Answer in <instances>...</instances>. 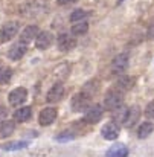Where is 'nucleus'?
<instances>
[{"label": "nucleus", "instance_id": "f257e3e1", "mask_svg": "<svg viewBox=\"0 0 154 157\" xmlns=\"http://www.w3.org/2000/svg\"><path fill=\"white\" fill-rule=\"evenodd\" d=\"M90 107V95L86 93V92H81V93H76L72 101H70V108L73 111H84Z\"/></svg>", "mask_w": 154, "mask_h": 157}, {"label": "nucleus", "instance_id": "f03ea898", "mask_svg": "<svg viewBox=\"0 0 154 157\" xmlns=\"http://www.w3.org/2000/svg\"><path fill=\"white\" fill-rule=\"evenodd\" d=\"M18 29H20V25L17 21H9V23H5L0 29V43H6L9 41L11 38H14L17 34H18Z\"/></svg>", "mask_w": 154, "mask_h": 157}, {"label": "nucleus", "instance_id": "7ed1b4c3", "mask_svg": "<svg viewBox=\"0 0 154 157\" xmlns=\"http://www.w3.org/2000/svg\"><path fill=\"white\" fill-rule=\"evenodd\" d=\"M8 99H9V104L12 107H18V105H21L28 99V90L25 87H17V89H14L9 93Z\"/></svg>", "mask_w": 154, "mask_h": 157}, {"label": "nucleus", "instance_id": "20e7f679", "mask_svg": "<svg viewBox=\"0 0 154 157\" xmlns=\"http://www.w3.org/2000/svg\"><path fill=\"white\" fill-rule=\"evenodd\" d=\"M127 67H128V55L127 53H119L111 61V72L116 73V75L124 73L127 70Z\"/></svg>", "mask_w": 154, "mask_h": 157}, {"label": "nucleus", "instance_id": "39448f33", "mask_svg": "<svg viewBox=\"0 0 154 157\" xmlns=\"http://www.w3.org/2000/svg\"><path fill=\"white\" fill-rule=\"evenodd\" d=\"M104 114V110L102 107L99 104L96 105H90L87 110H86V114H84V119L89 122V124H96L98 121H101Z\"/></svg>", "mask_w": 154, "mask_h": 157}, {"label": "nucleus", "instance_id": "423d86ee", "mask_svg": "<svg viewBox=\"0 0 154 157\" xmlns=\"http://www.w3.org/2000/svg\"><path fill=\"white\" fill-rule=\"evenodd\" d=\"M55 119H56V110L53 107H46L40 111V116H38L40 125H43V127L51 125V124L55 122Z\"/></svg>", "mask_w": 154, "mask_h": 157}, {"label": "nucleus", "instance_id": "0eeeda50", "mask_svg": "<svg viewBox=\"0 0 154 157\" xmlns=\"http://www.w3.org/2000/svg\"><path fill=\"white\" fill-rule=\"evenodd\" d=\"M52 41H53V35H52L51 32H48V31H41V32H38L37 37H35V46H37V49H40V51L48 49L52 44Z\"/></svg>", "mask_w": 154, "mask_h": 157}, {"label": "nucleus", "instance_id": "6e6552de", "mask_svg": "<svg viewBox=\"0 0 154 157\" xmlns=\"http://www.w3.org/2000/svg\"><path fill=\"white\" fill-rule=\"evenodd\" d=\"M104 105H105V108H108V110L117 108L119 105H122V93H119V92H108V93L105 95Z\"/></svg>", "mask_w": 154, "mask_h": 157}, {"label": "nucleus", "instance_id": "1a4fd4ad", "mask_svg": "<svg viewBox=\"0 0 154 157\" xmlns=\"http://www.w3.org/2000/svg\"><path fill=\"white\" fill-rule=\"evenodd\" d=\"M75 44H76V41H75L69 34H61V35H58V38H56V46H58V49L63 51V52L73 49Z\"/></svg>", "mask_w": 154, "mask_h": 157}, {"label": "nucleus", "instance_id": "9d476101", "mask_svg": "<svg viewBox=\"0 0 154 157\" xmlns=\"http://www.w3.org/2000/svg\"><path fill=\"white\" fill-rule=\"evenodd\" d=\"M101 134L105 140H114L119 136V127L114 122H108L101 128Z\"/></svg>", "mask_w": 154, "mask_h": 157}, {"label": "nucleus", "instance_id": "9b49d317", "mask_svg": "<svg viewBox=\"0 0 154 157\" xmlns=\"http://www.w3.org/2000/svg\"><path fill=\"white\" fill-rule=\"evenodd\" d=\"M63 96H64V86L60 84V82H56V84L52 86V89L48 92L46 99H48V102H52V104H53V102H58Z\"/></svg>", "mask_w": 154, "mask_h": 157}, {"label": "nucleus", "instance_id": "f8f14e48", "mask_svg": "<svg viewBox=\"0 0 154 157\" xmlns=\"http://www.w3.org/2000/svg\"><path fill=\"white\" fill-rule=\"evenodd\" d=\"M26 46H28V44H26L25 41H21V40H20L18 43H15V44L11 48V51L8 52V56H9L11 59H14V61L20 59V58L26 53V49H28Z\"/></svg>", "mask_w": 154, "mask_h": 157}, {"label": "nucleus", "instance_id": "ddd939ff", "mask_svg": "<svg viewBox=\"0 0 154 157\" xmlns=\"http://www.w3.org/2000/svg\"><path fill=\"white\" fill-rule=\"evenodd\" d=\"M37 34H38V28H37V26H34V25H32V26H28V28H25V29H23L20 40H21V41H25V43L28 44V43H31L32 40H35Z\"/></svg>", "mask_w": 154, "mask_h": 157}, {"label": "nucleus", "instance_id": "4468645a", "mask_svg": "<svg viewBox=\"0 0 154 157\" xmlns=\"http://www.w3.org/2000/svg\"><path fill=\"white\" fill-rule=\"evenodd\" d=\"M127 113H128V108L124 107V105H119L117 108L113 110V122H114L116 125L124 124L125 119H127Z\"/></svg>", "mask_w": 154, "mask_h": 157}, {"label": "nucleus", "instance_id": "2eb2a0df", "mask_svg": "<svg viewBox=\"0 0 154 157\" xmlns=\"http://www.w3.org/2000/svg\"><path fill=\"white\" fill-rule=\"evenodd\" d=\"M31 116H32V108L31 107H20L14 113V119L17 122H26L28 119H31Z\"/></svg>", "mask_w": 154, "mask_h": 157}, {"label": "nucleus", "instance_id": "dca6fc26", "mask_svg": "<svg viewBox=\"0 0 154 157\" xmlns=\"http://www.w3.org/2000/svg\"><path fill=\"white\" fill-rule=\"evenodd\" d=\"M139 116H141V110H139V107H137V105H134V107L128 108L127 119H125V122H124V124H125L127 127H133V125L137 122Z\"/></svg>", "mask_w": 154, "mask_h": 157}, {"label": "nucleus", "instance_id": "f3484780", "mask_svg": "<svg viewBox=\"0 0 154 157\" xmlns=\"http://www.w3.org/2000/svg\"><path fill=\"white\" fill-rule=\"evenodd\" d=\"M107 156H110V157H125V156H128V150H127L125 145H122V144H116V145H113V147L107 151Z\"/></svg>", "mask_w": 154, "mask_h": 157}, {"label": "nucleus", "instance_id": "a211bd4d", "mask_svg": "<svg viewBox=\"0 0 154 157\" xmlns=\"http://www.w3.org/2000/svg\"><path fill=\"white\" fill-rule=\"evenodd\" d=\"M15 130V124L12 121H3L2 125H0V136L2 137H8L14 133Z\"/></svg>", "mask_w": 154, "mask_h": 157}, {"label": "nucleus", "instance_id": "6ab92c4d", "mask_svg": "<svg viewBox=\"0 0 154 157\" xmlns=\"http://www.w3.org/2000/svg\"><path fill=\"white\" fill-rule=\"evenodd\" d=\"M131 86H133L131 78H130V76H125V75H122V76L116 81V87H117V90H121V92H127V90H130Z\"/></svg>", "mask_w": 154, "mask_h": 157}, {"label": "nucleus", "instance_id": "aec40b11", "mask_svg": "<svg viewBox=\"0 0 154 157\" xmlns=\"http://www.w3.org/2000/svg\"><path fill=\"white\" fill-rule=\"evenodd\" d=\"M153 131H154V125L153 124H151V122H144V124L139 127L137 136H139V139H145V137H148Z\"/></svg>", "mask_w": 154, "mask_h": 157}, {"label": "nucleus", "instance_id": "412c9836", "mask_svg": "<svg viewBox=\"0 0 154 157\" xmlns=\"http://www.w3.org/2000/svg\"><path fill=\"white\" fill-rule=\"evenodd\" d=\"M87 31H89V25H87V21H84V20L76 21V25L72 26V34H73V35H83V34H86Z\"/></svg>", "mask_w": 154, "mask_h": 157}, {"label": "nucleus", "instance_id": "4be33fe9", "mask_svg": "<svg viewBox=\"0 0 154 157\" xmlns=\"http://www.w3.org/2000/svg\"><path fill=\"white\" fill-rule=\"evenodd\" d=\"M12 78V70L6 66L0 67V84H6L9 82V79Z\"/></svg>", "mask_w": 154, "mask_h": 157}, {"label": "nucleus", "instance_id": "5701e85b", "mask_svg": "<svg viewBox=\"0 0 154 157\" xmlns=\"http://www.w3.org/2000/svg\"><path fill=\"white\" fill-rule=\"evenodd\" d=\"M87 17H89V12H87V11H84V9H76V11L72 12L70 21L76 23V21H81V20H84V18H87Z\"/></svg>", "mask_w": 154, "mask_h": 157}, {"label": "nucleus", "instance_id": "b1692460", "mask_svg": "<svg viewBox=\"0 0 154 157\" xmlns=\"http://www.w3.org/2000/svg\"><path fill=\"white\" fill-rule=\"evenodd\" d=\"M73 137H75L73 133H70V131H64V133L55 136V140H56V142H69V140H72Z\"/></svg>", "mask_w": 154, "mask_h": 157}, {"label": "nucleus", "instance_id": "393cba45", "mask_svg": "<svg viewBox=\"0 0 154 157\" xmlns=\"http://www.w3.org/2000/svg\"><path fill=\"white\" fill-rule=\"evenodd\" d=\"M25 147H28V142H11V144H8V145H5L3 148L5 150H20V148H25Z\"/></svg>", "mask_w": 154, "mask_h": 157}, {"label": "nucleus", "instance_id": "a878e982", "mask_svg": "<svg viewBox=\"0 0 154 157\" xmlns=\"http://www.w3.org/2000/svg\"><path fill=\"white\" fill-rule=\"evenodd\" d=\"M145 116L150 119H154V101L148 102V105L145 107Z\"/></svg>", "mask_w": 154, "mask_h": 157}, {"label": "nucleus", "instance_id": "bb28decb", "mask_svg": "<svg viewBox=\"0 0 154 157\" xmlns=\"http://www.w3.org/2000/svg\"><path fill=\"white\" fill-rule=\"evenodd\" d=\"M148 38L154 40V20H151V23L148 26Z\"/></svg>", "mask_w": 154, "mask_h": 157}, {"label": "nucleus", "instance_id": "cd10ccee", "mask_svg": "<svg viewBox=\"0 0 154 157\" xmlns=\"http://www.w3.org/2000/svg\"><path fill=\"white\" fill-rule=\"evenodd\" d=\"M56 2H58V5H67L70 0H56Z\"/></svg>", "mask_w": 154, "mask_h": 157}, {"label": "nucleus", "instance_id": "c85d7f7f", "mask_svg": "<svg viewBox=\"0 0 154 157\" xmlns=\"http://www.w3.org/2000/svg\"><path fill=\"white\" fill-rule=\"evenodd\" d=\"M3 114H6V110L3 107H0V116H3Z\"/></svg>", "mask_w": 154, "mask_h": 157}, {"label": "nucleus", "instance_id": "c756f323", "mask_svg": "<svg viewBox=\"0 0 154 157\" xmlns=\"http://www.w3.org/2000/svg\"><path fill=\"white\" fill-rule=\"evenodd\" d=\"M122 2H124V0H117V3H122Z\"/></svg>", "mask_w": 154, "mask_h": 157}]
</instances>
